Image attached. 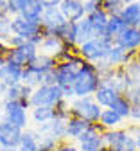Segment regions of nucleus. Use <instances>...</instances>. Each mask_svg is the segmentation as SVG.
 <instances>
[{
	"label": "nucleus",
	"mask_w": 140,
	"mask_h": 151,
	"mask_svg": "<svg viewBox=\"0 0 140 151\" xmlns=\"http://www.w3.org/2000/svg\"><path fill=\"white\" fill-rule=\"evenodd\" d=\"M38 144H39V151H56V147L59 146V140H56L54 137L47 133H39L38 131Z\"/></svg>",
	"instance_id": "nucleus-32"
},
{
	"label": "nucleus",
	"mask_w": 140,
	"mask_h": 151,
	"mask_svg": "<svg viewBox=\"0 0 140 151\" xmlns=\"http://www.w3.org/2000/svg\"><path fill=\"white\" fill-rule=\"evenodd\" d=\"M138 6H140V0H138Z\"/></svg>",
	"instance_id": "nucleus-49"
},
{
	"label": "nucleus",
	"mask_w": 140,
	"mask_h": 151,
	"mask_svg": "<svg viewBox=\"0 0 140 151\" xmlns=\"http://www.w3.org/2000/svg\"><path fill=\"white\" fill-rule=\"evenodd\" d=\"M0 2H4V0H0Z\"/></svg>",
	"instance_id": "nucleus-51"
},
{
	"label": "nucleus",
	"mask_w": 140,
	"mask_h": 151,
	"mask_svg": "<svg viewBox=\"0 0 140 151\" xmlns=\"http://www.w3.org/2000/svg\"><path fill=\"white\" fill-rule=\"evenodd\" d=\"M65 124H67V121L54 119V121H50V122H47V124H43V126H38L36 129L39 131V133H47V135L54 137L56 140L63 142V140H67V135H65Z\"/></svg>",
	"instance_id": "nucleus-23"
},
{
	"label": "nucleus",
	"mask_w": 140,
	"mask_h": 151,
	"mask_svg": "<svg viewBox=\"0 0 140 151\" xmlns=\"http://www.w3.org/2000/svg\"><path fill=\"white\" fill-rule=\"evenodd\" d=\"M29 119L36 128L43 126V124L56 119V108L54 106H34L29 111Z\"/></svg>",
	"instance_id": "nucleus-21"
},
{
	"label": "nucleus",
	"mask_w": 140,
	"mask_h": 151,
	"mask_svg": "<svg viewBox=\"0 0 140 151\" xmlns=\"http://www.w3.org/2000/svg\"><path fill=\"white\" fill-rule=\"evenodd\" d=\"M0 42H2V38H0Z\"/></svg>",
	"instance_id": "nucleus-50"
},
{
	"label": "nucleus",
	"mask_w": 140,
	"mask_h": 151,
	"mask_svg": "<svg viewBox=\"0 0 140 151\" xmlns=\"http://www.w3.org/2000/svg\"><path fill=\"white\" fill-rule=\"evenodd\" d=\"M56 63H57V61L52 58V56H47V54H42V52H39L25 68H27L29 72L39 76V79H42L43 74H49V72H52V70L56 68Z\"/></svg>",
	"instance_id": "nucleus-17"
},
{
	"label": "nucleus",
	"mask_w": 140,
	"mask_h": 151,
	"mask_svg": "<svg viewBox=\"0 0 140 151\" xmlns=\"http://www.w3.org/2000/svg\"><path fill=\"white\" fill-rule=\"evenodd\" d=\"M38 54H39L38 45H34V43H31V42H24L22 45H18V47H14V49H9V52H7V56H6V61L25 68Z\"/></svg>",
	"instance_id": "nucleus-10"
},
{
	"label": "nucleus",
	"mask_w": 140,
	"mask_h": 151,
	"mask_svg": "<svg viewBox=\"0 0 140 151\" xmlns=\"http://www.w3.org/2000/svg\"><path fill=\"white\" fill-rule=\"evenodd\" d=\"M39 22H42V27L45 31V36H47V34H54L56 29H59L67 20H65L63 13L59 11V7H45Z\"/></svg>",
	"instance_id": "nucleus-13"
},
{
	"label": "nucleus",
	"mask_w": 140,
	"mask_h": 151,
	"mask_svg": "<svg viewBox=\"0 0 140 151\" xmlns=\"http://www.w3.org/2000/svg\"><path fill=\"white\" fill-rule=\"evenodd\" d=\"M0 119H6L7 122L18 126L20 129H27L31 124L29 110L18 104L16 101H7V99H4L0 104Z\"/></svg>",
	"instance_id": "nucleus-7"
},
{
	"label": "nucleus",
	"mask_w": 140,
	"mask_h": 151,
	"mask_svg": "<svg viewBox=\"0 0 140 151\" xmlns=\"http://www.w3.org/2000/svg\"><path fill=\"white\" fill-rule=\"evenodd\" d=\"M121 96L113 86H110V85H106V83H101V86L97 88V92L93 93V99L101 104L103 108H110L111 106V103Z\"/></svg>",
	"instance_id": "nucleus-24"
},
{
	"label": "nucleus",
	"mask_w": 140,
	"mask_h": 151,
	"mask_svg": "<svg viewBox=\"0 0 140 151\" xmlns=\"http://www.w3.org/2000/svg\"><path fill=\"white\" fill-rule=\"evenodd\" d=\"M115 43L118 47H122L129 52H136L140 50V29L138 27H131L128 25L121 34L115 38Z\"/></svg>",
	"instance_id": "nucleus-14"
},
{
	"label": "nucleus",
	"mask_w": 140,
	"mask_h": 151,
	"mask_svg": "<svg viewBox=\"0 0 140 151\" xmlns=\"http://www.w3.org/2000/svg\"><path fill=\"white\" fill-rule=\"evenodd\" d=\"M115 113H118L124 121H129V111H131V101H129V97L126 96V93H121L113 103H111V106H110Z\"/></svg>",
	"instance_id": "nucleus-31"
},
{
	"label": "nucleus",
	"mask_w": 140,
	"mask_h": 151,
	"mask_svg": "<svg viewBox=\"0 0 140 151\" xmlns=\"http://www.w3.org/2000/svg\"><path fill=\"white\" fill-rule=\"evenodd\" d=\"M2 151H18L16 147H2Z\"/></svg>",
	"instance_id": "nucleus-45"
},
{
	"label": "nucleus",
	"mask_w": 140,
	"mask_h": 151,
	"mask_svg": "<svg viewBox=\"0 0 140 151\" xmlns=\"http://www.w3.org/2000/svg\"><path fill=\"white\" fill-rule=\"evenodd\" d=\"M129 2H138V0H126V4H129Z\"/></svg>",
	"instance_id": "nucleus-47"
},
{
	"label": "nucleus",
	"mask_w": 140,
	"mask_h": 151,
	"mask_svg": "<svg viewBox=\"0 0 140 151\" xmlns=\"http://www.w3.org/2000/svg\"><path fill=\"white\" fill-rule=\"evenodd\" d=\"M138 151H140V149H138Z\"/></svg>",
	"instance_id": "nucleus-53"
},
{
	"label": "nucleus",
	"mask_w": 140,
	"mask_h": 151,
	"mask_svg": "<svg viewBox=\"0 0 140 151\" xmlns=\"http://www.w3.org/2000/svg\"><path fill=\"white\" fill-rule=\"evenodd\" d=\"M6 90H7V86H6L4 83H0V101H4V96H6Z\"/></svg>",
	"instance_id": "nucleus-44"
},
{
	"label": "nucleus",
	"mask_w": 140,
	"mask_h": 151,
	"mask_svg": "<svg viewBox=\"0 0 140 151\" xmlns=\"http://www.w3.org/2000/svg\"><path fill=\"white\" fill-rule=\"evenodd\" d=\"M129 121H131L133 124H140V103H131Z\"/></svg>",
	"instance_id": "nucleus-39"
},
{
	"label": "nucleus",
	"mask_w": 140,
	"mask_h": 151,
	"mask_svg": "<svg viewBox=\"0 0 140 151\" xmlns=\"http://www.w3.org/2000/svg\"><path fill=\"white\" fill-rule=\"evenodd\" d=\"M81 151H101L104 147V128L99 122H92L88 129L77 139Z\"/></svg>",
	"instance_id": "nucleus-9"
},
{
	"label": "nucleus",
	"mask_w": 140,
	"mask_h": 151,
	"mask_svg": "<svg viewBox=\"0 0 140 151\" xmlns=\"http://www.w3.org/2000/svg\"><path fill=\"white\" fill-rule=\"evenodd\" d=\"M11 34V16H2L0 18V38L6 40Z\"/></svg>",
	"instance_id": "nucleus-36"
},
{
	"label": "nucleus",
	"mask_w": 140,
	"mask_h": 151,
	"mask_svg": "<svg viewBox=\"0 0 140 151\" xmlns=\"http://www.w3.org/2000/svg\"><path fill=\"white\" fill-rule=\"evenodd\" d=\"M136 52H138V50H136ZM136 52H129V50H126V49H122V47H118L117 43H113V45L110 47V50H108L106 61H108V65L113 67V68L126 67V65L135 58Z\"/></svg>",
	"instance_id": "nucleus-16"
},
{
	"label": "nucleus",
	"mask_w": 140,
	"mask_h": 151,
	"mask_svg": "<svg viewBox=\"0 0 140 151\" xmlns=\"http://www.w3.org/2000/svg\"><path fill=\"white\" fill-rule=\"evenodd\" d=\"M63 50H72V49H68V47H67L61 40H59L57 36H54V34H47V36L43 38L42 45H39V52H42V54H47V56H52L54 60H56ZM72 52H74V50H72ZM75 54H77V52H75Z\"/></svg>",
	"instance_id": "nucleus-18"
},
{
	"label": "nucleus",
	"mask_w": 140,
	"mask_h": 151,
	"mask_svg": "<svg viewBox=\"0 0 140 151\" xmlns=\"http://www.w3.org/2000/svg\"><path fill=\"white\" fill-rule=\"evenodd\" d=\"M104 147L113 151H138L131 129L124 126L117 129H104Z\"/></svg>",
	"instance_id": "nucleus-3"
},
{
	"label": "nucleus",
	"mask_w": 140,
	"mask_h": 151,
	"mask_svg": "<svg viewBox=\"0 0 140 151\" xmlns=\"http://www.w3.org/2000/svg\"><path fill=\"white\" fill-rule=\"evenodd\" d=\"M124 4H126V0H104L103 9L111 16V14H118V13H121V9L124 7Z\"/></svg>",
	"instance_id": "nucleus-34"
},
{
	"label": "nucleus",
	"mask_w": 140,
	"mask_h": 151,
	"mask_svg": "<svg viewBox=\"0 0 140 151\" xmlns=\"http://www.w3.org/2000/svg\"><path fill=\"white\" fill-rule=\"evenodd\" d=\"M0 151H2V146H0Z\"/></svg>",
	"instance_id": "nucleus-48"
},
{
	"label": "nucleus",
	"mask_w": 140,
	"mask_h": 151,
	"mask_svg": "<svg viewBox=\"0 0 140 151\" xmlns=\"http://www.w3.org/2000/svg\"><path fill=\"white\" fill-rule=\"evenodd\" d=\"M101 113H103V106L93 99V96L74 97L70 101V115H74V117L85 119L88 122H99Z\"/></svg>",
	"instance_id": "nucleus-4"
},
{
	"label": "nucleus",
	"mask_w": 140,
	"mask_h": 151,
	"mask_svg": "<svg viewBox=\"0 0 140 151\" xmlns=\"http://www.w3.org/2000/svg\"><path fill=\"white\" fill-rule=\"evenodd\" d=\"M113 43L115 42H108V40H103V38H92V40H88V42H85V43L79 45L77 54L81 56L85 61L99 63V61L106 60L108 50H110V47Z\"/></svg>",
	"instance_id": "nucleus-5"
},
{
	"label": "nucleus",
	"mask_w": 140,
	"mask_h": 151,
	"mask_svg": "<svg viewBox=\"0 0 140 151\" xmlns=\"http://www.w3.org/2000/svg\"><path fill=\"white\" fill-rule=\"evenodd\" d=\"M2 16H9V11H7V4H6V0L4 2H0V18Z\"/></svg>",
	"instance_id": "nucleus-43"
},
{
	"label": "nucleus",
	"mask_w": 140,
	"mask_h": 151,
	"mask_svg": "<svg viewBox=\"0 0 140 151\" xmlns=\"http://www.w3.org/2000/svg\"><path fill=\"white\" fill-rule=\"evenodd\" d=\"M59 11L63 13L67 22H79L86 16L85 0H61Z\"/></svg>",
	"instance_id": "nucleus-15"
},
{
	"label": "nucleus",
	"mask_w": 140,
	"mask_h": 151,
	"mask_svg": "<svg viewBox=\"0 0 140 151\" xmlns=\"http://www.w3.org/2000/svg\"><path fill=\"white\" fill-rule=\"evenodd\" d=\"M92 38H95L93 36V27H92V24H90V20L86 16L83 18V20L75 22V40H77V45L92 40Z\"/></svg>",
	"instance_id": "nucleus-30"
},
{
	"label": "nucleus",
	"mask_w": 140,
	"mask_h": 151,
	"mask_svg": "<svg viewBox=\"0 0 140 151\" xmlns=\"http://www.w3.org/2000/svg\"><path fill=\"white\" fill-rule=\"evenodd\" d=\"M11 34L31 42L32 38H36L39 34H45V31H43L39 20H36V22L34 20H25V18H22L20 14H16V16H11Z\"/></svg>",
	"instance_id": "nucleus-8"
},
{
	"label": "nucleus",
	"mask_w": 140,
	"mask_h": 151,
	"mask_svg": "<svg viewBox=\"0 0 140 151\" xmlns=\"http://www.w3.org/2000/svg\"><path fill=\"white\" fill-rule=\"evenodd\" d=\"M138 29H140V25H138Z\"/></svg>",
	"instance_id": "nucleus-52"
},
{
	"label": "nucleus",
	"mask_w": 140,
	"mask_h": 151,
	"mask_svg": "<svg viewBox=\"0 0 140 151\" xmlns=\"http://www.w3.org/2000/svg\"><path fill=\"white\" fill-rule=\"evenodd\" d=\"M18 151H39V144H38V131L32 128L24 129L20 144L16 147Z\"/></svg>",
	"instance_id": "nucleus-27"
},
{
	"label": "nucleus",
	"mask_w": 140,
	"mask_h": 151,
	"mask_svg": "<svg viewBox=\"0 0 140 151\" xmlns=\"http://www.w3.org/2000/svg\"><path fill=\"white\" fill-rule=\"evenodd\" d=\"M22 74H24L22 67L6 61L2 67H0V83H4L6 86H13V85L22 81Z\"/></svg>",
	"instance_id": "nucleus-20"
},
{
	"label": "nucleus",
	"mask_w": 140,
	"mask_h": 151,
	"mask_svg": "<svg viewBox=\"0 0 140 151\" xmlns=\"http://www.w3.org/2000/svg\"><path fill=\"white\" fill-rule=\"evenodd\" d=\"M126 22L121 18V14H111L110 20H108V25H106V36L103 40H108V42H115V38L121 34L124 29H126Z\"/></svg>",
	"instance_id": "nucleus-28"
},
{
	"label": "nucleus",
	"mask_w": 140,
	"mask_h": 151,
	"mask_svg": "<svg viewBox=\"0 0 140 151\" xmlns=\"http://www.w3.org/2000/svg\"><path fill=\"white\" fill-rule=\"evenodd\" d=\"M86 18L90 20V24L93 27V36L95 38H104L106 36V25H108V20H110V14L104 9H99L95 13L86 14Z\"/></svg>",
	"instance_id": "nucleus-22"
},
{
	"label": "nucleus",
	"mask_w": 140,
	"mask_h": 151,
	"mask_svg": "<svg viewBox=\"0 0 140 151\" xmlns=\"http://www.w3.org/2000/svg\"><path fill=\"white\" fill-rule=\"evenodd\" d=\"M101 151H113V149H110V147H103Z\"/></svg>",
	"instance_id": "nucleus-46"
},
{
	"label": "nucleus",
	"mask_w": 140,
	"mask_h": 151,
	"mask_svg": "<svg viewBox=\"0 0 140 151\" xmlns=\"http://www.w3.org/2000/svg\"><path fill=\"white\" fill-rule=\"evenodd\" d=\"M103 4H104V0H85V11H86V14L103 9Z\"/></svg>",
	"instance_id": "nucleus-37"
},
{
	"label": "nucleus",
	"mask_w": 140,
	"mask_h": 151,
	"mask_svg": "<svg viewBox=\"0 0 140 151\" xmlns=\"http://www.w3.org/2000/svg\"><path fill=\"white\" fill-rule=\"evenodd\" d=\"M43 6L39 0H29V2L22 7V11H20V16L25 18V20H42V14H43Z\"/></svg>",
	"instance_id": "nucleus-29"
},
{
	"label": "nucleus",
	"mask_w": 140,
	"mask_h": 151,
	"mask_svg": "<svg viewBox=\"0 0 140 151\" xmlns=\"http://www.w3.org/2000/svg\"><path fill=\"white\" fill-rule=\"evenodd\" d=\"M126 70L129 74V78L133 79V83L140 81V50L135 54V58L126 65Z\"/></svg>",
	"instance_id": "nucleus-33"
},
{
	"label": "nucleus",
	"mask_w": 140,
	"mask_h": 151,
	"mask_svg": "<svg viewBox=\"0 0 140 151\" xmlns=\"http://www.w3.org/2000/svg\"><path fill=\"white\" fill-rule=\"evenodd\" d=\"M56 151H81V149H79V146L74 144L72 140H63V142H59Z\"/></svg>",
	"instance_id": "nucleus-40"
},
{
	"label": "nucleus",
	"mask_w": 140,
	"mask_h": 151,
	"mask_svg": "<svg viewBox=\"0 0 140 151\" xmlns=\"http://www.w3.org/2000/svg\"><path fill=\"white\" fill-rule=\"evenodd\" d=\"M29 2V0H6L7 4V11H9V16H16L20 14V11H22V7Z\"/></svg>",
	"instance_id": "nucleus-35"
},
{
	"label": "nucleus",
	"mask_w": 140,
	"mask_h": 151,
	"mask_svg": "<svg viewBox=\"0 0 140 151\" xmlns=\"http://www.w3.org/2000/svg\"><path fill=\"white\" fill-rule=\"evenodd\" d=\"M118 14H121V18L126 22V25H131V27L140 25V6H138V2L124 4V7L121 9Z\"/></svg>",
	"instance_id": "nucleus-26"
},
{
	"label": "nucleus",
	"mask_w": 140,
	"mask_h": 151,
	"mask_svg": "<svg viewBox=\"0 0 140 151\" xmlns=\"http://www.w3.org/2000/svg\"><path fill=\"white\" fill-rule=\"evenodd\" d=\"M90 124H92V122H88V121H85V119H79V117L70 115V117L67 119V124H65V135H67V140H72V142L75 140V142H77V139L88 129Z\"/></svg>",
	"instance_id": "nucleus-19"
},
{
	"label": "nucleus",
	"mask_w": 140,
	"mask_h": 151,
	"mask_svg": "<svg viewBox=\"0 0 140 151\" xmlns=\"http://www.w3.org/2000/svg\"><path fill=\"white\" fill-rule=\"evenodd\" d=\"M83 65H85V60L79 54H72V58L67 60V61H57L56 68H54L56 85L61 86V90L72 88L74 81L77 79V74H79V70H81Z\"/></svg>",
	"instance_id": "nucleus-2"
},
{
	"label": "nucleus",
	"mask_w": 140,
	"mask_h": 151,
	"mask_svg": "<svg viewBox=\"0 0 140 151\" xmlns=\"http://www.w3.org/2000/svg\"><path fill=\"white\" fill-rule=\"evenodd\" d=\"M24 129L7 122L6 119H0V146L2 147H18Z\"/></svg>",
	"instance_id": "nucleus-11"
},
{
	"label": "nucleus",
	"mask_w": 140,
	"mask_h": 151,
	"mask_svg": "<svg viewBox=\"0 0 140 151\" xmlns=\"http://www.w3.org/2000/svg\"><path fill=\"white\" fill-rule=\"evenodd\" d=\"M124 119L115 113L111 108H103V113L99 117V124H101L104 129H117V128H122L124 126Z\"/></svg>",
	"instance_id": "nucleus-25"
},
{
	"label": "nucleus",
	"mask_w": 140,
	"mask_h": 151,
	"mask_svg": "<svg viewBox=\"0 0 140 151\" xmlns=\"http://www.w3.org/2000/svg\"><path fill=\"white\" fill-rule=\"evenodd\" d=\"M65 99L61 86L57 85H39L31 93V108L34 106H56Z\"/></svg>",
	"instance_id": "nucleus-6"
},
{
	"label": "nucleus",
	"mask_w": 140,
	"mask_h": 151,
	"mask_svg": "<svg viewBox=\"0 0 140 151\" xmlns=\"http://www.w3.org/2000/svg\"><path fill=\"white\" fill-rule=\"evenodd\" d=\"M32 90H34V88H31L29 85H25V83L20 81V83H16V85H13V86H7L4 99H7V101H16L18 104H22L24 108L31 110V93H32Z\"/></svg>",
	"instance_id": "nucleus-12"
},
{
	"label": "nucleus",
	"mask_w": 140,
	"mask_h": 151,
	"mask_svg": "<svg viewBox=\"0 0 140 151\" xmlns=\"http://www.w3.org/2000/svg\"><path fill=\"white\" fill-rule=\"evenodd\" d=\"M126 96L129 97L131 103H140V81L133 83V86L126 92Z\"/></svg>",
	"instance_id": "nucleus-38"
},
{
	"label": "nucleus",
	"mask_w": 140,
	"mask_h": 151,
	"mask_svg": "<svg viewBox=\"0 0 140 151\" xmlns=\"http://www.w3.org/2000/svg\"><path fill=\"white\" fill-rule=\"evenodd\" d=\"M129 129H131V133H133V137H135V142H136V147L140 149V124H131V126H128Z\"/></svg>",
	"instance_id": "nucleus-41"
},
{
	"label": "nucleus",
	"mask_w": 140,
	"mask_h": 151,
	"mask_svg": "<svg viewBox=\"0 0 140 151\" xmlns=\"http://www.w3.org/2000/svg\"><path fill=\"white\" fill-rule=\"evenodd\" d=\"M103 79H101V74H99L95 63L85 61V65L81 67L77 74V79L74 81V97H90L97 92V88L101 86Z\"/></svg>",
	"instance_id": "nucleus-1"
},
{
	"label": "nucleus",
	"mask_w": 140,
	"mask_h": 151,
	"mask_svg": "<svg viewBox=\"0 0 140 151\" xmlns=\"http://www.w3.org/2000/svg\"><path fill=\"white\" fill-rule=\"evenodd\" d=\"M39 2H42L43 7H59L61 0H39Z\"/></svg>",
	"instance_id": "nucleus-42"
}]
</instances>
